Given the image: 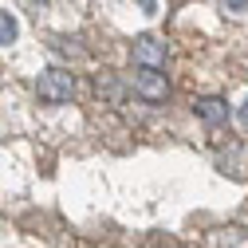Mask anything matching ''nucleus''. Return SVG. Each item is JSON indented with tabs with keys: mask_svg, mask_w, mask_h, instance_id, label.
<instances>
[{
	"mask_svg": "<svg viewBox=\"0 0 248 248\" xmlns=\"http://www.w3.org/2000/svg\"><path fill=\"white\" fill-rule=\"evenodd\" d=\"M36 95H40V103H47V107L71 103V99H75V71H63V67L44 71V75L36 79Z\"/></svg>",
	"mask_w": 248,
	"mask_h": 248,
	"instance_id": "1",
	"label": "nucleus"
},
{
	"mask_svg": "<svg viewBox=\"0 0 248 248\" xmlns=\"http://www.w3.org/2000/svg\"><path fill=\"white\" fill-rule=\"evenodd\" d=\"M134 91H138L142 103H166L170 99V79L158 67H138L134 71Z\"/></svg>",
	"mask_w": 248,
	"mask_h": 248,
	"instance_id": "2",
	"label": "nucleus"
},
{
	"mask_svg": "<svg viewBox=\"0 0 248 248\" xmlns=\"http://www.w3.org/2000/svg\"><path fill=\"white\" fill-rule=\"evenodd\" d=\"M134 59H138V67H162L166 63V44L158 36H138L134 40Z\"/></svg>",
	"mask_w": 248,
	"mask_h": 248,
	"instance_id": "3",
	"label": "nucleus"
},
{
	"mask_svg": "<svg viewBox=\"0 0 248 248\" xmlns=\"http://www.w3.org/2000/svg\"><path fill=\"white\" fill-rule=\"evenodd\" d=\"M193 114L201 122H213V126H217V122L229 118V103H221V99H197L193 103Z\"/></svg>",
	"mask_w": 248,
	"mask_h": 248,
	"instance_id": "4",
	"label": "nucleus"
},
{
	"mask_svg": "<svg viewBox=\"0 0 248 248\" xmlns=\"http://www.w3.org/2000/svg\"><path fill=\"white\" fill-rule=\"evenodd\" d=\"M99 95H107L110 103H122V83L110 79V75H103V79H99Z\"/></svg>",
	"mask_w": 248,
	"mask_h": 248,
	"instance_id": "5",
	"label": "nucleus"
},
{
	"mask_svg": "<svg viewBox=\"0 0 248 248\" xmlns=\"http://www.w3.org/2000/svg\"><path fill=\"white\" fill-rule=\"evenodd\" d=\"M16 32H20L16 20H12L4 8H0V44H12V40H16Z\"/></svg>",
	"mask_w": 248,
	"mask_h": 248,
	"instance_id": "6",
	"label": "nucleus"
},
{
	"mask_svg": "<svg viewBox=\"0 0 248 248\" xmlns=\"http://www.w3.org/2000/svg\"><path fill=\"white\" fill-rule=\"evenodd\" d=\"M236 118H240V122H244V126H248V99H244V107L236 110Z\"/></svg>",
	"mask_w": 248,
	"mask_h": 248,
	"instance_id": "7",
	"label": "nucleus"
},
{
	"mask_svg": "<svg viewBox=\"0 0 248 248\" xmlns=\"http://www.w3.org/2000/svg\"><path fill=\"white\" fill-rule=\"evenodd\" d=\"M221 4H225V8H244L248 0H221Z\"/></svg>",
	"mask_w": 248,
	"mask_h": 248,
	"instance_id": "8",
	"label": "nucleus"
}]
</instances>
